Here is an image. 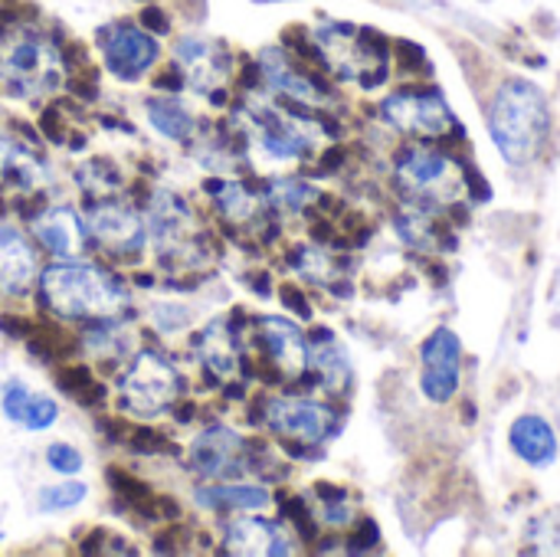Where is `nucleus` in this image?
Listing matches in <instances>:
<instances>
[{
  "label": "nucleus",
  "instance_id": "obj_25",
  "mask_svg": "<svg viewBox=\"0 0 560 557\" xmlns=\"http://www.w3.org/2000/svg\"><path fill=\"white\" fill-rule=\"evenodd\" d=\"M312 364L318 368V374H322V381H325V387H331V391H341V387H348V361H345V351L335 345V341H318L315 345V351H312Z\"/></svg>",
  "mask_w": 560,
  "mask_h": 557
},
{
  "label": "nucleus",
  "instance_id": "obj_3",
  "mask_svg": "<svg viewBox=\"0 0 560 557\" xmlns=\"http://www.w3.org/2000/svg\"><path fill=\"white\" fill-rule=\"evenodd\" d=\"M0 82L20 95H49L62 82V56L56 43L33 26H10L0 33Z\"/></svg>",
  "mask_w": 560,
  "mask_h": 557
},
{
  "label": "nucleus",
  "instance_id": "obj_30",
  "mask_svg": "<svg viewBox=\"0 0 560 557\" xmlns=\"http://www.w3.org/2000/svg\"><path fill=\"white\" fill-rule=\"evenodd\" d=\"M10 154H13V144L0 138V171L7 167V161H10Z\"/></svg>",
  "mask_w": 560,
  "mask_h": 557
},
{
  "label": "nucleus",
  "instance_id": "obj_8",
  "mask_svg": "<svg viewBox=\"0 0 560 557\" xmlns=\"http://www.w3.org/2000/svg\"><path fill=\"white\" fill-rule=\"evenodd\" d=\"M266 427L285 440H299V443H322L331 427L335 417L328 407L305 401V397H276L266 404Z\"/></svg>",
  "mask_w": 560,
  "mask_h": 557
},
{
  "label": "nucleus",
  "instance_id": "obj_18",
  "mask_svg": "<svg viewBox=\"0 0 560 557\" xmlns=\"http://www.w3.org/2000/svg\"><path fill=\"white\" fill-rule=\"evenodd\" d=\"M226 552L230 555H289L292 545L285 535L262 519H236L226 529Z\"/></svg>",
  "mask_w": 560,
  "mask_h": 557
},
{
  "label": "nucleus",
  "instance_id": "obj_28",
  "mask_svg": "<svg viewBox=\"0 0 560 557\" xmlns=\"http://www.w3.org/2000/svg\"><path fill=\"white\" fill-rule=\"evenodd\" d=\"M269 200H272V207L295 213V210H302L305 204H312V200H315V190H312L308 184L295 181V177H279V181H272Z\"/></svg>",
  "mask_w": 560,
  "mask_h": 557
},
{
  "label": "nucleus",
  "instance_id": "obj_23",
  "mask_svg": "<svg viewBox=\"0 0 560 557\" xmlns=\"http://www.w3.org/2000/svg\"><path fill=\"white\" fill-rule=\"evenodd\" d=\"M148 118H151L154 131H161L171 141H184L194 131V115L184 108L180 98H151Z\"/></svg>",
  "mask_w": 560,
  "mask_h": 557
},
{
  "label": "nucleus",
  "instance_id": "obj_1",
  "mask_svg": "<svg viewBox=\"0 0 560 557\" xmlns=\"http://www.w3.org/2000/svg\"><path fill=\"white\" fill-rule=\"evenodd\" d=\"M551 115L541 89L528 79H509L489 108V131L509 164H528L548 141Z\"/></svg>",
  "mask_w": 560,
  "mask_h": 557
},
{
  "label": "nucleus",
  "instance_id": "obj_10",
  "mask_svg": "<svg viewBox=\"0 0 560 557\" xmlns=\"http://www.w3.org/2000/svg\"><path fill=\"white\" fill-rule=\"evenodd\" d=\"M102 53L108 72L118 79H138L158 62V39L131 23H115L102 36Z\"/></svg>",
  "mask_w": 560,
  "mask_h": 557
},
{
  "label": "nucleus",
  "instance_id": "obj_16",
  "mask_svg": "<svg viewBox=\"0 0 560 557\" xmlns=\"http://www.w3.org/2000/svg\"><path fill=\"white\" fill-rule=\"evenodd\" d=\"M33 272H36V256L30 243L13 227L0 223V289L10 295H20L30 289Z\"/></svg>",
  "mask_w": 560,
  "mask_h": 557
},
{
  "label": "nucleus",
  "instance_id": "obj_17",
  "mask_svg": "<svg viewBox=\"0 0 560 557\" xmlns=\"http://www.w3.org/2000/svg\"><path fill=\"white\" fill-rule=\"evenodd\" d=\"M509 443L528 466H551L558 460V437L545 417L535 414L518 417L509 430Z\"/></svg>",
  "mask_w": 560,
  "mask_h": 557
},
{
  "label": "nucleus",
  "instance_id": "obj_24",
  "mask_svg": "<svg viewBox=\"0 0 560 557\" xmlns=\"http://www.w3.org/2000/svg\"><path fill=\"white\" fill-rule=\"evenodd\" d=\"M190 213L184 207V200H177L174 194H158L154 204H151V227H154V236H161L164 243L171 236H180L184 227H187Z\"/></svg>",
  "mask_w": 560,
  "mask_h": 557
},
{
  "label": "nucleus",
  "instance_id": "obj_14",
  "mask_svg": "<svg viewBox=\"0 0 560 557\" xmlns=\"http://www.w3.org/2000/svg\"><path fill=\"white\" fill-rule=\"evenodd\" d=\"M259 335L266 341V351L272 355V361L279 364V371L285 378H299L308 361H312V351L302 338V332L285 322V318H262L259 322Z\"/></svg>",
  "mask_w": 560,
  "mask_h": 557
},
{
  "label": "nucleus",
  "instance_id": "obj_21",
  "mask_svg": "<svg viewBox=\"0 0 560 557\" xmlns=\"http://www.w3.org/2000/svg\"><path fill=\"white\" fill-rule=\"evenodd\" d=\"M197 502L213 512H233V509L249 512V509H266L269 492L259 486H217V489H200Z\"/></svg>",
  "mask_w": 560,
  "mask_h": 557
},
{
  "label": "nucleus",
  "instance_id": "obj_31",
  "mask_svg": "<svg viewBox=\"0 0 560 557\" xmlns=\"http://www.w3.org/2000/svg\"><path fill=\"white\" fill-rule=\"evenodd\" d=\"M259 3H272V0H259Z\"/></svg>",
  "mask_w": 560,
  "mask_h": 557
},
{
  "label": "nucleus",
  "instance_id": "obj_20",
  "mask_svg": "<svg viewBox=\"0 0 560 557\" xmlns=\"http://www.w3.org/2000/svg\"><path fill=\"white\" fill-rule=\"evenodd\" d=\"M262 76L269 79V85H272L276 92H282V95H289V98H295V102H305V105H322V102H325V92H322L308 76H302V72L285 59L282 49H266V53H262Z\"/></svg>",
  "mask_w": 560,
  "mask_h": 557
},
{
  "label": "nucleus",
  "instance_id": "obj_9",
  "mask_svg": "<svg viewBox=\"0 0 560 557\" xmlns=\"http://www.w3.org/2000/svg\"><path fill=\"white\" fill-rule=\"evenodd\" d=\"M459 368H463V345L450 328L433 332L423 341V394L433 404L453 401L459 387Z\"/></svg>",
  "mask_w": 560,
  "mask_h": 557
},
{
  "label": "nucleus",
  "instance_id": "obj_12",
  "mask_svg": "<svg viewBox=\"0 0 560 557\" xmlns=\"http://www.w3.org/2000/svg\"><path fill=\"white\" fill-rule=\"evenodd\" d=\"M89 233L112 256H135V253L144 250V227H141V220L128 207H118V204L95 207L92 217H89Z\"/></svg>",
  "mask_w": 560,
  "mask_h": 557
},
{
  "label": "nucleus",
  "instance_id": "obj_26",
  "mask_svg": "<svg viewBox=\"0 0 560 557\" xmlns=\"http://www.w3.org/2000/svg\"><path fill=\"white\" fill-rule=\"evenodd\" d=\"M213 194H217V207L226 213V220H249L253 217V210H256V197L243 187V184H220V187H213Z\"/></svg>",
  "mask_w": 560,
  "mask_h": 557
},
{
  "label": "nucleus",
  "instance_id": "obj_4",
  "mask_svg": "<svg viewBox=\"0 0 560 557\" xmlns=\"http://www.w3.org/2000/svg\"><path fill=\"white\" fill-rule=\"evenodd\" d=\"M315 43L325 62L338 76L358 79L361 85H377L384 79L387 53H384V39H377L374 33L348 26V23H325L318 26Z\"/></svg>",
  "mask_w": 560,
  "mask_h": 557
},
{
  "label": "nucleus",
  "instance_id": "obj_6",
  "mask_svg": "<svg viewBox=\"0 0 560 557\" xmlns=\"http://www.w3.org/2000/svg\"><path fill=\"white\" fill-rule=\"evenodd\" d=\"M381 112L404 135L446 138V135L456 131V115H453V108L446 105V98L440 92L400 89V92H394V95L384 98Z\"/></svg>",
  "mask_w": 560,
  "mask_h": 557
},
{
  "label": "nucleus",
  "instance_id": "obj_15",
  "mask_svg": "<svg viewBox=\"0 0 560 557\" xmlns=\"http://www.w3.org/2000/svg\"><path fill=\"white\" fill-rule=\"evenodd\" d=\"M33 233L56 256H79L85 250V227L69 207H49L46 213H39L33 220Z\"/></svg>",
  "mask_w": 560,
  "mask_h": 557
},
{
  "label": "nucleus",
  "instance_id": "obj_27",
  "mask_svg": "<svg viewBox=\"0 0 560 557\" xmlns=\"http://www.w3.org/2000/svg\"><path fill=\"white\" fill-rule=\"evenodd\" d=\"M85 496H89V489H85L82 483L46 486V489H39V496H36V506H39V512H43V515H49V512H66V509H75L79 502H85Z\"/></svg>",
  "mask_w": 560,
  "mask_h": 557
},
{
  "label": "nucleus",
  "instance_id": "obj_11",
  "mask_svg": "<svg viewBox=\"0 0 560 557\" xmlns=\"http://www.w3.org/2000/svg\"><path fill=\"white\" fill-rule=\"evenodd\" d=\"M180 76L197 89V92H210L220 89L226 72H230V59L223 53V46L217 39H203V36H184L174 46Z\"/></svg>",
  "mask_w": 560,
  "mask_h": 557
},
{
  "label": "nucleus",
  "instance_id": "obj_22",
  "mask_svg": "<svg viewBox=\"0 0 560 557\" xmlns=\"http://www.w3.org/2000/svg\"><path fill=\"white\" fill-rule=\"evenodd\" d=\"M200 355L210 364V371H217L220 378H230L236 371V345H233V335L226 332V322H213L203 328Z\"/></svg>",
  "mask_w": 560,
  "mask_h": 557
},
{
  "label": "nucleus",
  "instance_id": "obj_5",
  "mask_svg": "<svg viewBox=\"0 0 560 557\" xmlns=\"http://www.w3.org/2000/svg\"><path fill=\"white\" fill-rule=\"evenodd\" d=\"M397 184L417 204H456L463 197L459 164L427 144H417L400 158Z\"/></svg>",
  "mask_w": 560,
  "mask_h": 557
},
{
  "label": "nucleus",
  "instance_id": "obj_2",
  "mask_svg": "<svg viewBox=\"0 0 560 557\" xmlns=\"http://www.w3.org/2000/svg\"><path fill=\"white\" fill-rule=\"evenodd\" d=\"M39 289L46 305L66 318H115L125 309L121 286L108 272L85 263L49 266Z\"/></svg>",
  "mask_w": 560,
  "mask_h": 557
},
{
  "label": "nucleus",
  "instance_id": "obj_13",
  "mask_svg": "<svg viewBox=\"0 0 560 557\" xmlns=\"http://www.w3.org/2000/svg\"><path fill=\"white\" fill-rule=\"evenodd\" d=\"M190 460L210 479L236 476L240 463H243V440L226 427H213L203 437H197V443L190 450Z\"/></svg>",
  "mask_w": 560,
  "mask_h": 557
},
{
  "label": "nucleus",
  "instance_id": "obj_7",
  "mask_svg": "<svg viewBox=\"0 0 560 557\" xmlns=\"http://www.w3.org/2000/svg\"><path fill=\"white\" fill-rule=\"evenodd\" d=\"M177 391H180V378H177L174 364H167L161 355H151V351H141L131 361V368H128V374L121 381L125 404L138 417L161 414L164 407L174 404Z\"/></svg>",
  "mask_w": 560,
  "mask_h": 557
},
{
  "label": "nucleus",
  "instance_id": "obj_19",
  "mask_svg": "<svg viewBox=\"0 0 560 557\" xmlns=\"http://www.w3.org/2000/svg\"><path fill=\"white\" fill-rule=\"evenodd\" d=\"M0 407L7 414V420L26 427V430H49L59 417V407L46 397V394H33L23 384H7Z\"/></svg>",
  "mask_w": 560,
  "mask_h": 557
},
{
  "label": "nucleus",
  "instance_id": "obj_29",
  "mask_svg": "<svg viewBox=\"0 0 560 557\" xmlns=\"http://www.w3.org/2000/svg\"><path fill=\"white\" fill-rule=\"evenodd\" d=\"M46 460H49V466H52L56 473H62V476H72V473L82 469V453H79L75 446H69V443H52V446L46 450Z\"/></svg>",
  "mask_w": 560,
  "mask_h": 557
}]
</instances>
